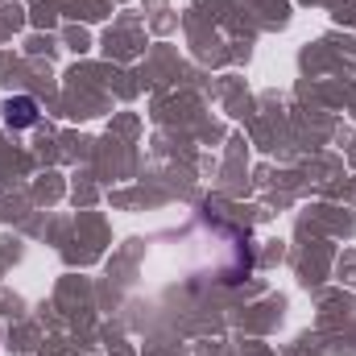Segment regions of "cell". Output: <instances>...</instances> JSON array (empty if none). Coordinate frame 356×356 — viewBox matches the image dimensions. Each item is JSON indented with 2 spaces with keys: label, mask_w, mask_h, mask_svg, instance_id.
<instances>
[{
  "label": "cell",
  "mask_w": 356,
  "mask_h": 356,
  "mask_svg": "<svg viewBox=\"0 0 356 356\" xmlns=\"http://www.w3.org/2000/svg\"><path fill=\"white\" fill-rule=\"evenodd\" d=\"M4 124H8V129H29V124H38V99H33V95H8V99H4Z\"/></svg>",
  "instance_id": "obj_1"
}]
</instances>
